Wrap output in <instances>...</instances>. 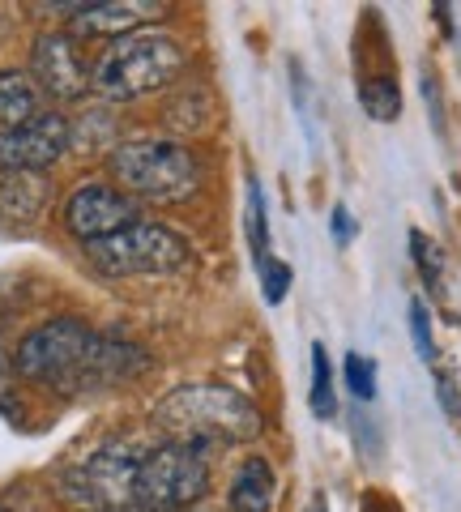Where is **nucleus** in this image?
Masks as SVG:
<instances>
[{"label": "nucleus", "mask_w": 461, "mask_h": 512, "mask_svg": "<svg viewBox=\"0 0 461 512\" xmlns=\"http://www.w3.org/2000/svg\"><path fill=\"white\" fill-rule=\"evenodd\" d=\"M137 346L107 342L99 338L86 320L56 316L43 320L18 342V372L35 384H52V389H86V384H107L129 372V359Z\"/></svg>", "instance_id": "f257e3e1"}, {"label": "nucleus", "mask_w": 461, "mask_h": 512, "mask_svg": "<svg viewBox=\"0 0 461 512\" xmlns=\"http://www.w3.org/2000/svg\"><path fill=\"white\" fill-rule=\"evenodd\" d=\"M154 423L184 444H248L265 431L257 402L218 380L176 384L154 402Z\"/></svg>", "instance_id": "f03ea898"}, {"label": "nucleus", "mask_w": 461, "mask_h": 512, "mask_svg": "<svg viewBox=\"0 0 461 512\" xmlns=\"http://www.w3.org/2000/svg\"><path fill=\"white\" fill-rule=\"evenodd\" d=\"M184 73V47L167 30H133L124 39H111L107 52L94 60L90 90L103 99H141L171 86Z\"/></svg>", "instance_id": "7ed1b4c3"}, {"label": "nucleus", "mask_w": 461, "mask_h": 512, "mask_svg": "<svg viewBox=\"0 0 461 512\" xmlns=\"http://www.w3.org/2000/svg\"><path fill=\"white\" fill-rule=\"evenodd\" d=\"M107 167L129 197L163 201V205L188 201L201 184V167H197L193 150L180 146V141H163V137L120 141V146L111 150Z\"/></svg>", "instance_id": "20e7f679"}, {"label": "nucleus", "mask_w": 461, "mask_h": 512, "mask_svg": "<svg viewBox=\"0 0 461 512\" xmlns=\"http://www.w3.org/2000/svg\"><path fill=\"white\" fill-rule=\"evenodd\" d=\"M205 491H210V457L201 444L171 440L141 457L137 500L146 512H180L197 504Z\"/></svg>", "instance_id": "39448f33"}, {"label": "nucleus", "mask_w": 461, "mask_h": 512, "mask_svg": "<svg viewBox=\"0 0 461 512\" xmlns=\"http://www.w3.org/2000/svg\"><path fill=\"white\" fill-rule=\"evenodd\" d=\"M90 261L111 278H129V274H176V269L188 265V244L167 231L154 227V222H133L116 235L99 239V244H86Z\"/></svg>", "instance_id": "423d86ee"}, {"label": "nucleus", "mask_w": 461, "mask_h": 512, "mask_svg": "<svg viewBox=\"0 0 461 512\" xmlns=\"http://www.w3.org/2000/svg\"><path fill=\"white\" fill-rule=\"evenodd\" d=\"M137 470H141L137 453L107 444L69 478V491L90 512H146L137 500Z\"/></svg>", "instance_id": "0eeeda50"}, {"label": "nucleus", "mask_w": 461, "mask_h": 512, "mask_svg": "<svg viewBox=\"0 0 461 512\" xmlns=\"http://www.w3.org/2000/svg\"><path fill=\"white\" fill-rule=\"evenodd\" d=\"M69 141H73V128L60 111H43L39 120L18 128H0V171L9 175L47 171L69 150Z\"/></svg>", "instance_id": "6e6552de"}, {"label": "nucleus", "mask_w": 461, "mask_h": 512, "mask_svg": "<svg viewBox=\"0 0 461 512\" xmlns=\"http://www.w3.org/2000/svg\"><path fill=\"white\" fill-rule=\"evenodd\" d=\"M133 222H137L133 197L111 184H82L65 201V227L82 239V244H99V239L133 227Z\"/></svg>", "instance_id": "1a4fd4ad"}, {"label": "nucleus", "mask_w": 461, "mask_h": 512, "mask_svg": "<svg viewBox=\"0 0 461 512\" xmlns=\"http://www.w3.org/2000/svg\"><path fill=\"white\" fill-rule=\"evenodd\" d=\"M30 77H35V86L47 94V99H60V103H73L90 90V69L82 64L77 43L65 35V30H47V35L35 39Z\"/></svg>", "instance_id": "9d476101"}, {"label": "nucleus", "mask_w": 461, "mask_h": 512, "mask_svg": "<svg viewBox=\"0 0 461 512\" xmlns=\"http://www.w3.org/2000/svg\"><path fill=\"white\" fill-rule=\"evenodd\" d=\"M69 18L73 30L82 35H99V39H124L133 30H146V22L158 13V5H120V0H103V5H90V0H65V5H52Z\"/></svg>", "instance_id": "9b49d317"}, {"label": "nucleus", "mask_w": 461, "mask_h": 512, "mask_svg": "<svg viewBox=\"0 0 461 512\" xmlns=\"http://www.w3.org/2000/svg\"><path fill=\"white\" fill-rule=\"evenodd\" d=\"M274 495H278L274 466L265 457H244L231 478V495H227L231 512H269L274 508Z\"/></svg>", "instance_id": "f8f14e48"}, {"label": "nucleus", "mask_w": 461, "mask_h": 512, "mask_svg": "<svg viewBox=\"0 0 461 512\" xmlns=\"http://www.w3.org/2000/svg\"><path fill=\"white\" fill-rule=\"evenodd\" d=\"M43 116V90L35 86V77L22 69H5L0 73V124L18 128Z\"/></svg>", "instance_id": "ddd939ff"}, {"label": "nucleus", "mask_w": 461, "mask_h": 512, "mask_svg": "<svg viewBox=\"0 0 461 512\" xmlns=\"http://www.w3.org/2000/svg\"><path fill=\"white\" fill-rule=\"evenodd\" d=\"M359 103H363V111H368L372 120L389 124V120L402 116V86H397L389 73L363 77V82H359Z\"/></svg>", "instance_id": "4468645a"}, {"label": "nucleus", "mask_w": 461, "mask_h": 512, "mask_svg": "<svg viewBox=\"0 0 461 512\" xmlns=\"http://www.w3.org/2000/svg\"><path fill=\"white\" fill-rule=\"evenodd\" d=\"M308 406H312L316 419H333V414H338V393H333V367H329V355H325L321 342L312 346V393H308Z\"/></svg>", "instance_id": "2eb2a0df"}, {"label": "nucleus", "mask_w": 461, "mask_h": 512, "mask_svg": "<svg viewBox=\"0 0 461 512\" xmlns=\"http://www.w3.org/2000/svg\"><path fill=\"white\" fill-rule=\"evenodd\" d=\"M244 231H248V248H252V256H257V265H261L269 256V205H265V188L257 180H248Z\"/></svg>", "instance_id": "dca6fc26"}, {"label": "nucleus", "mask_w": 461, "mask_h": 512, "mask_svg": "<svg viewBox=\"0 0 461 512\" xmlns=\"http://www.w3.org/2000/svg\"><path fill=\"white\" fill-rule=\"evenodd\" d=\"M410 256H415L427 291H440V286H444V252H440L436 239L423 235V231H410Z\"/></svg>", "instance_id": "f3484780"}, {"label": "nucleus", "mask_w": 461, "mask_h": 512, "mask_svg": "<svg viewBox=\"0 0 461 512\" xmlns=\"http://www.w3.org/2000/svg\"><path fill=\"white\" fill-rule=\"evenodd\" d=\"M342 376H346V389H351L359 402H372L376 397V363L368 355L351 350V355L342 359Z\"/></svg>", "instance_id": "a211bd4d"}, {"label": "nucleus", "mask_w": 461, "mask_h": 512, "mask_svg": "<svg viewBox=\"0 0 461 512\" xmlns=\"http://www.w3.org/2000/svg\"><path fill=\"white\" fill-rule=\"evenodd\" d=\"M257 269H261V295H265V303H269V308H278V303L286 299V291H291V278H295L291 265L278 261V256L269 252Z\"/></svg>", "instance_id": "6ab92c4d"}, {"label": "nucleus", "mask_w": 461, "mask_h": 512, "mask_svg": "<svg viewBox=\"0 0 461 512\" xmlns=\"http://www.w3.org/2000/svg\"><path fill=\"white\" fill-rule=\"evenodd\" d=\"M410 338H415V350L423 363L436 367V342H432V312H427L423 299H410Z\"/></svg>", "instance_id": "aec40b11"}, {"label": "nucleus", "mask_w": 461, "mask_h": 512, "mask_svg": "<svg viewBox=\"0 0 461 512\" xmlns=\"http://www.w3.org/2000/svg\"><path fill=\"white\" fill-rule=\"evenodd\" d=\"M436 397H440V406L449 419H461V389H457L453 372H436Z\"/></svg>", "instance_id": "412c9836"}, {"label": "nucleus", "mask_w": 461, "mask_h": 512, "mask_svg": "<svg viewBox=\"0 0 461 512\" xmlns=\"http://www.w3.org/2000/svg\"><path fill=\"white\" fill-rule=\"evenodd\" d=\"M329 231H333V244H351V239L359 235V222L351 218V210L346 205H333V218H329Z\"/></svg>", "instance_id": "4be33fe9"}, {"label": "nucleus", "mask_w": 461, "mask_h": 512, "mask_svg": "<svg viewBox=\"0 0 461 512\" xmlns=\"http://www.w3.org/2000/svg\"><path fill=\"white\" fill-rule=\"evenodd\" d=\"M423 99H427V111H432V128L444 137V99H440V82L432 73H423Z\"/></svg>", "instance_id": "5701e85b"}, {"label": "nucleus", "mask_w": 461, "mask_h": 512, "mask_svg": "<svg viewBox=\"0 0 461 512\" xmlns=\"http://www.w3.org/2000/svg\"><path fill=\"white\" fill-rule=\"evenodd\" d=\"M436 22L444 26V35H453V13H449V5H436Z\"/></svg>", "instance_id": "b1692460"}, {"label": "nucleus", "mask_w": 461, "mask_h": 512, "mask_svg": "<svg viewBox=\"0 0 461 512\" xmlns=\"http://www.w3.org/2000/svg\"><path fill=\"white\" fill-rule=\"evenodd\" d=\"M0 512H5V508H0Z\"/></svg>", "instance_id": "393cba45"}]
</instances>
